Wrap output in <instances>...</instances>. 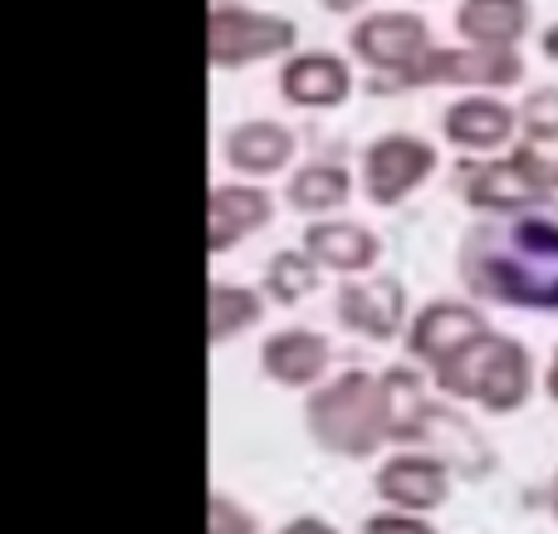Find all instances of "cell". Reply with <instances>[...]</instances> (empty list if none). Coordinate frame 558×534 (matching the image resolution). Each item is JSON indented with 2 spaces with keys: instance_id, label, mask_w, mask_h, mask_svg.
<instances>
[{
  "instance_id": "obj_9",
  "label": "cell",
  "mask_w": 558,
  "mask_h": 534,
  "mask_svg": "<svg viewBox=\"0 0 558 534\" xmlns=\"http://www.w3.org/2000/svg\"><path fill=\"white\" fill-rule=\"evenodd\" d=\"M485 329H490V319H485L481 300H471V294H465V300H432L412 314V324H407V333H402V349L412 363L436 373V368H446L456 353L471 349Z\"/></svg>"
},
{
  "instance_id": "obj_22",
  "label": "cell",
  "mask_w": 558,
  "mask_h": 534,
  "mask_svg": "<svg viewBox=\"0 0 558 534\" xmlns=\"http://www.w3.org/2000/svg\"><path fill=\"white\" fill-rule=\"evenodd\" d=\"M432 388L436 383L422 378V368H387L383 373V398H387V422H392V441L397 447H412L416 427L432 412Z\"/></svg>"
},
{
  "instance_id": "obj_15",
  "label": "cell",
  "mask_w": 558,
  "mask_h": 534,
  "mask_svg": "<svg viewBox=\"0 0 558 534\" xmlns=\"http://www.w3.org/2000/svg\"><path fill=\"white\" fill-rule=\"evenodd\" d=\"M333 368V339L308 324H289V329L265 333L260 343V373L265 383L284 392H314Z\"/></svg>"
},
{
  "instance_id": "obj_30",
  "label": "cell",
  "mask_w": 558,
  "mask_h": 534,
  "mask_svg": "<svg viewBox=\"0 0 558 534\" xmlns=\"http://www.w3.org/2000/svg\"><path fill=\"white\" fill-rule=\"evenodd\" d=\"M539 49H544V54H549L554 64H558V20H554V25H549V29H544V35H539Z\"/></svg>"
},
{
  "instance_id": "obj_5",
  "label": "cell",
  "mask_w": 558,
  "mask_h": 534,
  "mask_svg": "<svg viewBox=\"0 0 558 534\" xmlns=\"http://www.w3.org/2000/svg\"><path fill=\"white\" fill-rule=\"evenodd\" d=\"M456 192H461V202L471 211H485V216L549 211V153H539L530 143H514L510 153L465 157Z\"/></svg>"
},
{
  "instance_id": "obj_20",
  "label": "cell",
  "mask_w": 558,
  "mask_h": 534,
  "mask_svg": "<svg viewBox=\"0 0 558 534\" xmlns=\"http://www.w3.org/2000/svg\"><path fill=\"white\" fill-rule=\"evenodd\" d=\"M353 202V172L343 162H328V157H314V162L294 167L284 182V206L299 216H333Z\"/></svg>"
},
{
  "instance_id": "obj_26",
  "label": "cell",
  "mask_w": 558,
  "mask_h": 534,
  "mask_svg": "<svg viewBox=\"0 0 558 534\" xmlns=\"http://www.w3.org/2000/svg\"><path fill=\"white\" fill-rule=\"evenodd\" d=\"M357 534H441L432 525V515H416V510H397V506H383L357 525Z\"/></svg>"
},
{
  "instance_id": "obj_11",
  "label": "cell",
  "mask_w": 558,
  "mask_h": 534,
  "mask_svg": "<svg viewBox=\"0 0 558 534\" xmlns=\"http://www.w3.org/2000/svg\"><path fill=\"white\" fill-rule=\"evenodd\" d=\"M441 137L461 157L510 153V147L520 143V108H510L505 98H495L490 88H475V94H461L456 104H446Z\"/></svg>"
},
{
  "instance_id": "obj_12",
  "label": "cell",
  "mask_w": 558,
  "mask_h": 534,
  "mask_svg": "<svg viewBox=\"0 0 558 534\" xmlns=\"http://www.w3.org/2000/svg\"><path fill=\"white\" fill-rule=\"evenodd\" d=\"M412 447L432 451V457H441L446 466L456 471V481H490L495 476V447L485 441V432L475 427L471 417H465L461 408H451V398H436L432 412H426V422L416 427V441Z\"/></svg>"
},
{
  "instance_id": "obj_17",
  "label": "cell",
  "mask_w": 558,
  "mask_h": 534,
  "mask_svg": "<svg viewBox=\"0 0 558 534\" xmlns=\"http://www.w3.org/2000/svg\"><path fill=\"white\" fill-rule=\"evenodd\" d=\"M308 255L324 265L328 275L348 280V275H367L383 265V235L363 221H343V216H314L299 235Z\"/></svg>"
},
{
  "instance_id": "obj_27",
  "label": "cell",
  "mask_w": 558,
  "mask_h": 534,
  "mask_svg": "<svg viewBox=\"0 0 558 534\" xmlns=\"http://www.w3.org/2000/svg\"><path fill=\"white\" fill-rule=\"evenodd\" d=\"M275 534H338V525L324 520V515H294V520H284Z\"/></svg>"
},
{
  "instance_id": "obj_29",
  "label": "cell",
  "mask_w": 558,
  "mask_h": 534,
  "mask_svg": "<svg viewBox=\"0 0 558 534\" xmlns=\"http://www.w3.org/2000/svg\"><path fill=\"white\" fill-rule=\"evenodd\" d=\"M544 392H549V402L558 408V349L549 353V373H544Z\"/></svg>"
},
{
  "instance_id": "obj_14",
  "label": "cell",
  "mask_w": 558,
  "mask_h": 534,
  "mask_svg": "<svg viewBox=\"0 0 558 534\" xmlns=\"http://www.w3.org/2000/svg\"><path fill=\"white\" fill-rule=\"evenodd\" d=\"M451 490H456V471L441 457H432V451H397L373 476V496L383 506L416 510V515L441 510L451 500Z\"/></svg>"
},
{
  "instance_id": "obj_18",
  "label": "cell",
  "mask_w": 558,
  "mask_h": 534,
  "mask_svg": "<svg viewBox=\"0 0 558 534\" xmlns=\"http://www.w3.org/2000/svg\"><path fill=\"white\" fill-rule=\"evenodd\" d=\"M294 153H299V133L289 123H275V118H245V123L226 128V137H221L226 167L235 177H251V182L289 172Z\"/></svg>"
},
{
  "instance_id": "obj_23",
  "label": "cell",
  "mask_w": 558,
  "mask_h": 534,
  "mask_svg": "<svg viewBox=\"0 0 558 534\" xmlns=\"http://www.w3.org/2000/svg\"><path fill=\"white\" fill-rule=\"evenodd\" d=\"M324 275H328L324 265H318L304 245H294V251H275L270 260H265L260 290L270 294L275 310H299L314 290H324Z\"/></svg>"
},
{
  "instance_id": "obj_7",
  "label": "cell",
  "mask_w": 558,
  "mask_h": 534,
  "mask_svg": "<svg viewBox=\"0 0 558 534\" xmlns=\"http://www.w3.org/2000/svg\"><path fill=\"white\" fill-rule=\"evenodd\" d=\"M441 172V153L432 137L416 133H383L357 157V186L377 211H397Z\"/></svg>"
},
{
  "instance_id": "obj_25",
  "label": "cell",
  "mask_w": 558,
  "mask_h": 534,
  "mask_svg": "<svg viewBox=\"0 0 558 534\" xmlns=\"http://www.w3.org/2000/svg\"><path fill=\"white\" fill-rule=\"evenodd\" d=\"M206 534H265V530L251 506H241L226 490H211V500H206Z\"/></svg>"
},
{
  "instance_id": "obj_8",
  "label": "cell",
  "mask_w": 558,
  "mask_h": 534,
  "mask_svg": "<svg viewBox=\"0 0 558 534\" xmlns=\"http://www.w3.org/2000/svg\"><path fill=\"white\" fill-rule=\"evenodd\" d=\"M333 314L353 339H367V343H392V339H402L407 324H412V314H407V284L383 270L338 280Z\"/></svg>"
},
{
  "instance_id": "obj_1",
  "label": "cell",
  "mask_w": 558,
  "mask_h": 534,
  "mask_svg": "<svg viewBox=\"0 0 558 534\" xmlns=\"http://www.w3.org/2000/svg\"><path fill=\"white\" fill-rule=\"evenodd\" d=\"M456 280L495 310L558 314V216H485L456 241Z\"/></svg>"
},
{
  "instance_id": "obj_16",
  "label": "cell",
  "mask_w": 558,
  "mask_h": 534,
  "mask_svg": "<svg viewBox=\"0 0 558 534\" xmlns=\"http://www.w3.org/2000/svg\"><path fill=\"white\" fill-rule=\"evenodd\" d=\"M275 221V196L260 182H216L206 196V251L226 255L235 245H245L251 235H260Z\"/></svg>"
},
{
  "instance_id": "obj_21",
  "label": "cell",
  "mask_w": 558,
  "mask_h": 534,
  "mask_svg": "<svg viewBox=\"0 0 558 534\" xmlns=\"http://www.w3.org/2000/svg\"><path fill=\"white\" fill-rule=\"evenodd\" d=\"M270 294L260 284H241V280H211L206 284V324H211V349L241 339V333L260 329Z\"/></svg>"
},
{
  "instance_id": "obj_31",
  "label": "cell",
  "mask_w": 558,
  "mask_h": 534,
  "mask_svg": "<svg viewBox=\"0 0 558 534\" xmlns=\"http://www.w3.org/2000/svg\"><path fill=\"white\" fill-rule=\"evenodd\" d=\"M549 211L558 216V157H549Z\"/></svg>"
},
{
  "instance_id": "obj_13",
  "label": "cell",
  "mask_w": 558,
  "mask_h": 534,
  "mask_svg": "<svg viewBox=\"0 0 558 534\" xmlns=\"http://www.w3.org/2000/svg\"><path fill=\"white\" fill-rule=\"evenodd\" d=\"M353 64L333 49H294L279 64V98L304 113H333L353 98Z\"/></svg>"
},
{
  "instance_id": "obj_4",
  "label": "cell",
  "mask_w": 558,
  "mask_h": 534,
  "mask_svg": "<svg viewBox=\"0 0 558 534\" xmlns=\"http://www.w3.org/2000/svg\"><path fill=\"white\" fill-rule=\"evenodd\" d=\"M524 84V54L520 49H490V45H432L416 64L402 74L367 78V94H416V88H514Z\"/></svg>"
},
{
  "instance_id": "obj_10",
  "label": "cell",
  "mask_w": 558,
  "mask_h": 534,
  "mask_svg": "<svg viewBox=\"0 0 558 534\" xmlns=\"http://www.w3.org/2000/svg\"><path fill=\"white\" fill-rule=\"evenodd\" d=\"M432 25H426L416 10H373V15L353 20L348 29V49L353 59L367 69V78H383V74H402L407 64L432 49Z\"/></svg>"
},
{
  "instance_id": "obj_3",
  "label": "cell",
  "mask_w": 558,
  "mask_h": 534,
  "mask_svg": "<svg viewBox=\"0 0 558 534\" xmlns=\"http://www.w3.org/2000/svg\"><path fill=\"white\" fill-rule=\"evenodd\" d=\"M436 392L465 408H481L485 417H514L530 408L539 373H534V353L524 339H510L500 329H485L465 353H456L446 368L432 373Z\"/></svg>"
},
{
  "instance_id": "obj_28",
  "label": "cell",
  "mask_w": 558,
  "mask_h": 534,
  "mask_svg": "<svg viewBox=\"0 0 558 534\" xmlns=\"http://www.w3.org/2000/svg\"><path fill=\"white\" fill-rule=\"evenodd\" d=\"M318 5H324L328 15H357V10L373 5V0H318Z\"/></svg>"
},
{
  "instance_id": "obj_32",
  "label": "cell",
  "mask_w": 558,
  "mask_h": 534,
  "mask_svg": "<svg viewBox=\"0 0 558 534\" xmlns=\"http://www.w3.org/2000/svg\"><path fill=\"white\" fill-rule=\"evenodd\" d=\"M544 506H549V515H554V525H558V471L549 476V490H544Z\"/></svg>"
},
{
  "instance_id": "obj_24",
  "label": "cell",
  "mask_w": 558,
  "mask_h": 534,
  "mask_svg": "<svg viewBox=\"0 0 558 534\" xmlns=\"http://www.w3.org/2000/svg\"><path fill=\"white\" fill-rule=\"evenodd\" d=\"M520 143L558 157V88H534L520 98Z\"/></svg>"
},
{
  "instance_id": "obj_6",
  "label": "cell",
  "mask_w": 558,
  "mask_h": 534,
  "mask_svg": "<svg viewBox=\"0 0 558 534\" xmlns=\"http://www.w3.org/2000/svg\"><path fill=\"white\" fill-rule=\"evenodd\" d=\"M299 25L275 10H255L241 0H211L206 15V49H211V69H251L265 59L294 54Z\"/></svg>"
},
{
  "instance_id": "obj_2",
  "label": "cell",
  "mask_w": 558,
  "mask_h": 534,
  "mask_svg": "<svg viewBox=\"0 0 558 534\" xmlns=\"http://www.w3.org/2000/svg\"><path fill=\"white\" fill-rule=\"evenodd\" d=\"M304 432L324 457L338 461H373L392 441L383 398V373L343 368L324 378L304 402Z\"/></svg>"
},
{
  "instance_id": "obj_19",
  "label": "cell",
  "mask_w": 558,
  "mask_h": 534,
  "mask_svg": "<svg viewBox=\"0 0 558 534\" xmlns=\"http://www.w3.org/2000/svg\"><path fill=\"white\" fill-rule=\"evenodd\" d=\"M534 29V0H461L456 5V35L465 45L520 49V39Z\"/></svg>"
}]
</instances>
